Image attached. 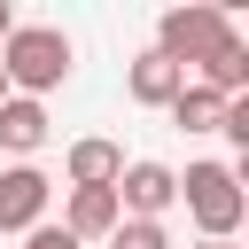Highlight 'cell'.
<instances>
[{"label": "cell", "mask_w": 249, "mask_h": 249, "mask_svg": "<svg viewBox=\"0 0 249 249\" xmlns=\"http://www.w3.org/2000/svg\"><path fill=\"white\" fill-rule=\"evenodd\" d=\"M218 132H226V140H233V148H249V93H241V101H226V109H218Z\"/></svg>", "instance_id": "7c38bea8"}, {"label": "cell", "mask_w": 249, "mask_h": 249, "mask_svg": "<svg viewBox=\"0 0 249 249\" xmlns=\"http://www.w3.org/2000/svg\"><path fill=\"white\" fill-rule=\"evenodd\" d=\"M179 202H187V218L202 226V241H233L241 218H249L241 163H187V171H179Z\"/></svg>", "instance_id": "7a4b0ae2"}, {"label": "cell", "mask_w": 249, "mask_h": 249, "mask_svg": "<svg viewBox=\"0 0 249 249\" xmlns=\"http://www.w3.org/2000/svg\"><path fill=\"white\" fill-rule=\"evenodd\" d=\"M109 249H171V226H156V218H117Z\"/></svg>", "instance_id": "8fae6325"}, {"label": "cell", "mask_w": 249, "mask_h": 249, "mask_svg": "<svg viewBox=\"0 0 249 249\" xmlns=\"http://www.w3.org/2000/svg\"><path fill=\"white\" fill-rule=\"evenodd\" d=\"M218 109H226V101H218V93H202V86L187 78V86L171 93V109H163V117H171L179 132H218Z\"/></svg>", "instance_id": "30bf717a"}, {"label": "cell", "mask_w": 249, "mask_h": 249, "mask_svg": "<svg viewBox=\"0 0 249 249\" xmlns=\"http://www.w3.org/2000/svg\"><path fill=\"white\" fill-rule=\"evenodd\" d=\"M0 101H8V70H0Z\"/></svg>", "instance_id": "2e32d148"}, {"label": "cell", "mask_w": 249, "mask_h": 249, "mask_svg": "<svg viewBox=\"0 0 249 249\" xmlns=\"http://www.w3.org/2000/svg\"><path fill=\"white\" fill-rule=\"evenodd\" d=\"M171 202H179V171H171V163L132 156V163L117 171V210H124V218H156V226H163Z\"/></svg>", "instance_id": "277c9868"}, {"label": "cell", "mask_w": 249, "mask_h": 249, "mask_svg": "<svg viewBox=\"0 0 249 249\" xmlns=\"http://www.w3.org/2000/svg\"><path fill=\"white\" fill-rule=\"evenodd\" d=\"M117 218H124V210H117V187H70V195H62V233H70L78 249H86V241H109Z\"/></svg>", "instance_id": "8992f818"}, {"label": "cell", "mask_w": 249, "mask_h": 249, "mask_svg": "<svg viewBox=\"0 0 249 249\" xmlns=\"http://www.w3.org/2000/svg\"><path fill=\"white\" fill-rule=\"evenodd\" d=\"M179 86H187V70H179V62H163L156 47H148V54H132V70H124V93H132L140 109H171V93H179Z\"/></svg>", "instance_id": "ba28073f"}, {"label": "cell", "mask_w": 249, "mask_h": 249, "mask_svg": "<svg viewBox=\"0 0 249 249\" xmlns=\"http://www.w3.org/2000/svg\"><path fill=\"white\" fill-rule=\"evenodd\" d=\"M62 171H70V187H117V171H124V148H117V140H101V132H86V140H70Z\"/></svg>", "instance_id": "9c48e42d"}, {"label": "cell", "mask_w": 249, "mask_h": 249, "mask_svg": "<svg viewBox=\"0 0 249 249\" xmlns=\"http://www.w3.org/2000/svg\"><path fill=\"white\" fill-rule=\"evenodd\" d=\"M0 70H8V93L47 101V93L78 70V47H70V31H54V23H16V31L0 39Z\"/></svg>", "instance_id": "6da1fadb"}, {"label": "cell", "mask_w": 249, "mask_h": 249, "mask_svg": "<svg viewBox=\"0 0 249 249\" xmlns=\"http://www.w3.org/2000/svg\"><path fill=\"white\" fill-rule=\"evenodd\" d=\"M8 31H16V8H8V0H0V39H8Z\"/></svg>", "instance_id": "5bb4252c"}, {"label": "cell", "mask_w": 249, "mask_h": 249, "mask_svg": "<svg viewBox=\"0 0 249 249\" xmlns=\"http://www.w3.org/2000/svg\"><path fill=\"white\" fill-rule=\"evenodd\" d=\"M226 39H233V16H226V8H202V0L156 16V54L179 62V70H195V62H202L210 47H226Z\"/></svg>", "instance_id": "3957f363"}, {"label": "cell", "mask_w": 249, "mask_h": 249, "mask_svg": "<svg viewBox=\"0 0 249 249\" xmlns=\"http://www.w3.org/2000/svg\"><path fill=\"white\" fill-rule=\"evenodd\" d=\"M39 148H47V101H23V93H8V101H0V156L31 163Z\"/></svg>", "instance_id": "52a82bcc"}, {"label": "cell", "mask_w": 249, "mask_h": 249, "mask_svg": "<svg viewBox=\"0 0 249 249\" xmlns=\"http://www.w3.org/2000/svg\"><path fill=\"white\" fill-rule=\"evenodd\" d=\"M23 249H78V241H70L62 226H31V233H23Z\"/></svg>", "instance_id": "4fadbf2b"}, {"label": "cell", "mask_w": 249, "mask_h": 249, "mask_svg": "<svg viewBox=\"0 0 249 249\" xmlns=\"http://www.w3.org/2000/svg\"><path fill=\"white\" fill-rule=\"evenodd\" d=\"M47 202H54V179H47L39 163H8V171H0V233L47 226Z\"/></svg>", "instance_id": "5b68a950"}, {"label": "cell", "mask_w": 249, "mask_h": 249, "mask_svg": "<svg viewBox=\"0 0 249 249\" xmlns=\"http://www.w3.org/2000/svg\"><path fill=\"white\" fill-rule=\"evenodd\" d=\"M195 249H233V241H195Z\"/></svg>", "instance_id": "9a60e30c"}]
</instances>
